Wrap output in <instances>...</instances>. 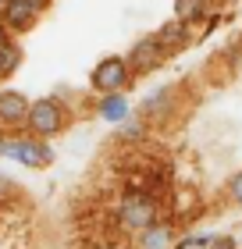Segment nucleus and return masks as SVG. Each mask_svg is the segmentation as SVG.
I'll return each instance as SVG.
<instances>
[{"mask_svg": "<svg viewBox=\"0 0 242 249\" xmlns=\"http://www.w3.org/2000/svg\"><path fill=\"white\" fill-rule=\"evenodd\" d=\"M153 217H157V207H153L149 196H143V192H129V196L121 199V221L129 224V228L146 231L149 224H153Z\"/></svg>", "mask_w": 242, "mask_h": 249, "instance_id": "f257e3e1", "label": "nucleus"}, {"mask_svg": "<svg viewBox=\"0 0 242 249\" xmlns=\"http://www.w3.org/2000/svg\"><path fill=\"white\" fill-rule=\"evenodd\" d=\"M25 118H29L36 135H50V132H57L64 124V110H61V104H54V100H36Z\"/></svg>", "mask_w": 242, "mask_h": 249, "instance_id": "f03ea898", "label": "nucleus"}, {"mask_svg": "<svg viewBox=\"0 0 242 249\" xmlns=\"http://www.w3.org/2000/svg\"><path fill=\"white\" fill-rule=\"evenodd\" d=\"M125 82H129V61L121 57H107L96 64L93 71V86L100 89V93H114V89H121Z\"/></svg>", "mask_w": 242, "mask_h": 249, "instance_id": "7ed1b4c3", "label": "nucleus"}, {"mask_svg": "<svg viewBox=\"0 0 242 249\" xmlns=\"http://www.w3.org/2000/svg\"><path fill=\"white\" fill-rule=\"evenodd\" d=\"M4 153H7V157H15V160H21L25 167H47V164H50V157H54L47 146H39V142H32V139L7 142V146H4Z\"/></svg>", "mask_w": 242, "mask_h": 249, "instance_id": "20e7f679", "label": "nucleus"}, {"mask_svg": "<svg viewBox=\"0 0 242 249\" xmlns=\"http://www.w3.org/2000/svg\"><path fill=\"white\" fill-rule=\"evenodd\" d=\"M160 61H164V47L157 39H139L129 53V68H135V71H153Z\"/></svg>", "mask_w": 242, "mask_h": 249, "instance_id": "39448f33", "label": "nucleus"}, {"mask_svg": "<svg viewBox=\"0 0 242 249\" xmlns=\"http://www.w3.org/2000/svg\"><path fill=\"white\" fill-rule=\"evenodd\" d=\"M36 4H32V0H7L4 4V11H0V21H4V25H11V29H29L32 21H36Z\"/></svg>", "mask_w": 242, "mask_h": 249, "instance_id": "423d86ee", "label": "nucleus"}, {"mask_svg": "<svg viewBox=\"0 0 242 249\" xmlns=\"http://www.w3.org/2000/svg\"><path fill=\"white\" fill-rule=\"evenodd\" d=\"M29 114V100L15 93V89H7V93H0V121H21Z\"/></svg>", "mask_w": 242, "mask_h": 249, "instance_id": "0eeeda50", "label": "nucleus"}, {"mask_svg": "<svg viewBox=\"0 0 242 249\" xmlns=\"http://www.w3.org/2000/svg\"><path fill=\"white\" fill-rule=\"evenodd\" d=\"M21 64V50L15 47V43H0V75H11L15 68Z\"/></svg>", "mask_w": 242, "mask_h": 249, "instance_id": "6e6552de", "label": "nucleus"}, {"mask_svg": "<svg viewBox=\"0 0 242 249\" xmlns=\"http://www.w3.org/2000/svg\"><path fill=\"white\" fill-rule=\"evenodd\" d=\"M203 11H206V0H175V18H178V21L200 18Z\"/></svg>", "mask_w": 242, "mask_h": 249, "instance_id": "1a4fd4ad", "label": "nucleus"}, {"mask_svg": "<svg viewBox=\"0 0 242 249\" xmlns=\"http://www.w3.org/2000/svg\"><path fill=\"white\" fill-rule=\"evenodd\" d=\"M160 47H178V43H186V25L182 21H171V25L160 29V36H157Z\"/></svg>", "mask_w": 242, "mask_h": 249, "instance_id": "9d476101", "label": "nucleus"}, {"mask_svg": "<svg viewBox=\"0 0 242 249\" xmlns=\"http://www.w3.org/2000/svg\"><path fill=\"white\" fill-rule=\"evenodd\" d=\"M125 110H129L125 96H107V100L100 104V114L107 118V121H121V118H125Z\"/></svg>", "mask_w": 242, "mask_h": 249, "instance_id": "9b49d317", "label": "nucleus"}, {"mask_svg": "<svg viewBox=\"0 0 242 249\" xmlns=\"http://www.w3.org/2000/svg\"><path fill=\"white\" fill-rule=\"evenodd\" d=\"M168 242V228H153V231H146V249H160Z\"/></svg>", "mask_w": 242, "mask_h": 249, "instance_id": "f8f14e48", "label": "nucleus"}, {"mask_svg": "<svg viewBox=\"0 0 242 249\" xmlns=\"http://www.w3.org/2000/svg\"><path fill=\"white\" fill-rule=\"evenodd\" d=\"M232 196H235V199L242 203V175H239V178H235V182H232Z\"/></svg>", "mask_w": 242, "mask_h": 249, "instance_id": "ddd939ff", "label": "nucleus"}, {"mask_svg": "<svg viewBox=\"0 0 242 249\" xmlns=\"http://www.w3.org/2000/svg\"><path fill=\"white\" fill-rule=\"evenodd\" d=\"M210 249H235V242H232V239H217Z\"/></svg>", "mask_w": 242, "mask_h": 249, "instance_id": "4468645a", "label": "nucleus"}, {"mask_svg": "<svg viewBox=\"0 0 242 249\" xmlns=\"http://www.w3.org/2000/svg\"><path fill=\"white\" fill-rule=\"evenodd\" d=\"M32 4H36V7H43V4H47V0H32Z\"/></svg>", "mask_w": 242, "mask_h": 249, "instance_id": "2eb2a0df", "label": "nucleus"}, {"mask_svg": "<svg viewBox=\"0 0 242 249\" xmlns=\"http://www.w3.org/2000/svg\"><path fill=\"white\" fill-rule=\"evenodd\" d=\"M0 43H4V32H0Z\"/></svg>", "mask_w": 242, "mask_h": 249, "instance_id": "dca6fc26", "label": "nucleus"}]
</instances>
